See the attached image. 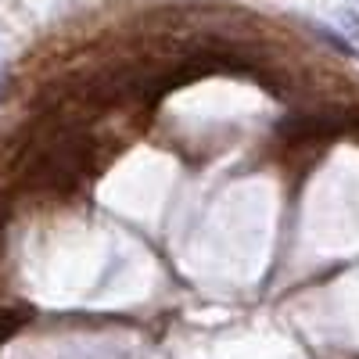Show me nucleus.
<instances>
[{"label": "nucleus", "instance_id": "nucleus-1", "mask_svg": "<svg viewBox=\"0 0 359 359\" xmlns=\"http://www.w3.org/2000/svg\"><path fill=\"white\" fill-rule=\"evenodd\" d=\"M29 316H33V313H29L25 306H0V341L11 338V334L18 331V327H22Z\"/></svg>", "mask_w": 359, "mask_h": 359}]
</instances>
